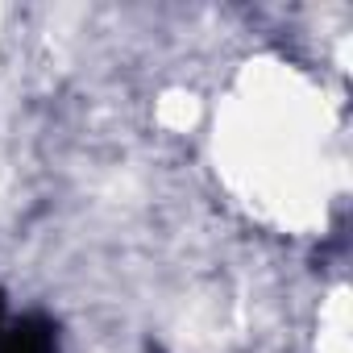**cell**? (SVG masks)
Segmentation results:
<instances>
[{
  "label": "cell",
  "mask_w": 353,
  "mask_h": 353,
  "mask_svg": "<svg viewBox=\"0 0 353 353\" xmlns=\"http://www.w3.org/2000/svg\"><path fill=\"white\" fill-rule=\"evenodd\" d=\"M0 353H59V328L46 316H21L0 328Z\"/></svg>",
  "instance_id": "6da1fadb"
},
{
  "label": "cell",
  "mask_w": 353,
  "mask_h": 353,
  "mask_svg": "<svg viewBox=\"0 0 353 353\" xmlns=\"http://www.w3.org/2000/svg\"><path fill=\"white\" fill-rule=\"evenodd\" d=\"M0 328H5V295H0Z\"/></svg>",
  "instance_id": "7a4b0ae2"
}]
</instances>
